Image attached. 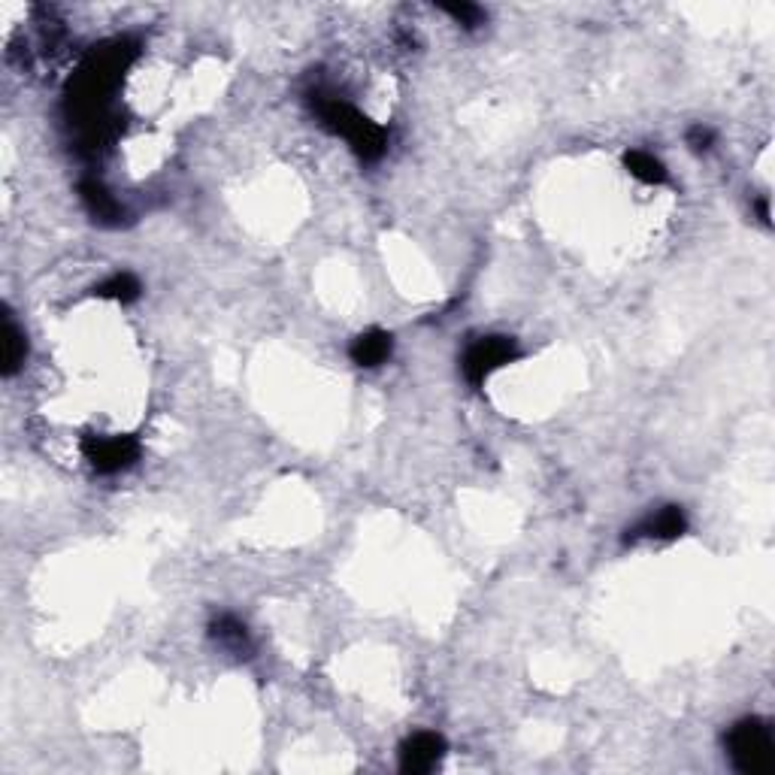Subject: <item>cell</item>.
I'll use <instances>...</instances> for the list:
<instances>
[{"mask_svg":"<svg viewBox=\"0 0 775 775\" xmlns=\"http://www.w3.org/2000/svg\"><path fill=\"white\" fill-rule=\"evenodd\" d=\"M515 358H518L515 340H509V337H485V340H479V343H473L467 349L461 367H464V376H467L470 385H482L494 370L506 367Z\"/></svg>","mask_w":775,"mask_h":775,"instance_id":"3","label":"cell"},{"mask_svg":"<svg viewBox=\"0 0 775 775\" xmlns=\"http://www.w3.org/2000/svg\"><path fill=\"white\" fill-rule=\"evenodd\" d=\"M688 143H691V149H709L712 143H715V134H712V128H703V125H697V128H691L688 131Z\"/></svg>","mask_w":775,"mask_h":775,"instance_id":"14","label":"cell"},{"mask_svg":"<svg viewBox=\"0 0 775 775\" xmlns=\"http://www.w3.org/2000/svg\"><path fill=\"white\" fill-rule=\"evenodd\" d=\"M97 294H100V297L122 300V303H131V300L140 297V282H137V276H131V273H116L113 279H106L103 285H97Z\"/></svg>","mask_w":775,"mask_h":775,"instance_id":"12","label":"cell"},{"mask_svg":"<svg viewBox=\"0 0 775 775\" xmlns=\"http://www.w3.org/2000/svg\"><path fill=\"white\" fill-rule=\"evenodd\" d=\"M727 754L745 775H763L775 763V742L760 718H742L727 733Z\"/></svg>","mask_w":775,"mask_h":775,"instance_id":"2","label":"cell"},{"mask_svg":"<svg viewBox=\"0 0 775 775\" xmlns=\"http://www.w3.org/2000/svg\"><path fill=\"white\" fill-rule=\"evenodd\" d=\"M442 10H446L455 22H461L464 28H479L482 19H485L482 7H476V4H446Z\"/></svg>","mask_w":775,"mask_h":775,"instance_id":"13","label":"cell"},{"mask_svg":"<svg viewBox=\"0 0 775 775\" xmlns=\"http://www.w3.org/2000/svg\"><path fill=\"white\" fill-rule=\"evenodd\" d=\"M137 455H140V446L131 436H91L85 442V458L97 473H119L131 467Z\"/></svg>","mask_w":775,"mask_h":775,"instance_id":"4","label":"cell"},{"mask_svg":"<svg viewBox=\"0 0 775 775\" xmlns=\"http://www.w3.org/2000/svg\"><path fill=\"white\" fill-rule=\"evenodd\" d=\"M25 355H28L25 334L16 327L13 315L7 312L4 315V376H13L25 364Z\"/></svg>","mask_w":775,"mask_h":775,"instance_id":"10","label":"cell"},{"mask_svg":"<svg viewBox=\"0 0 775 775\" xmlns=\"http://www.w3.org/2000/svg\"><path fill=\"white\" fill-rule=\"evenodd\" d=\"M688 530V518L679 506H663L654 515H648L633 536H651V539H676Z\"/></svg>","mask_w":775,"mask_h":775,"instance_id":"7","label":"cell"},{"mask_svg":"<svg viewBox=\"0 0 775 775\" xmlns=\"http://www.w3.org/2000/svg\"><path fill=\"white\" fill-rule=\"evenodd\" d=\"M391 346H394V343H391V334H385V330L373 327V330H367V334H361V337L352 343L349 355H352V361H355L358 367H379L382 361H388Z\"/></svg>","mask_w":775,"mask_h":775,"instance_id":"8","label":"cell"},{"mask_svg":"<svg viewBox=\"0 0 775 775\" xmlns=\"http://www.w3.org/2000/svg\"><path fill=\"white\" fill-rule=\"evenodd\" d=\"M442 754H446V739L439 733H430V730L412 733L400 748V769L409 775H424L442 760Z\"/></svg>","mask_w":775,"mask_h":775,"instance_id":"5","label":"cell"},{"mask_svg":"<svg viewBox=\"0 0 775 775\" xmlns=\"http://www.w3.org/2000/svg\"><path fill=\"white\" fill-rule=\"evenodd\" d=\"M624 164H627V170H630L636 179H642V182H648V185L667 182V167H663V164H660L654 155H648V152L633 149V152L624 155Z\"/></svg>","mask_w":775,"mask_h":775,"instance_id":"11","label":"cell"},{"mask_svg":"<svg viewBox=\"0 0 775 775\" xmlns=\"http://www.w3.org/2000/svg\"><path fill=\"white\" fill-rule=\"evenodd\" d=\"M312 109L318 113V119H321L324 128H330L334 134H340L343 140H349V146L358 152V158H364V161L382 158V152H385V146H388L385 131H382L376 122H370L367 116H361L352 103L315 91V94H312Z\"/></svg>","mask_w":775,"mask_h":775,"instance_id":"1","label":"cell"},{"mask_svg":"<svg viewBox=\"0 0 775 775\" xmlns=\"http://www.w3.org/2000/svg\"><path fill=\"white\" fill-rule=\"evenodd\" d=\"M209 633H212V639H215L218 645H225V648H228V651H234V654L249 651V633H246V624H240L234 615H221V618H215V621H212V627H209Z\"/></svg>","mask_w":775,"mask_h":775,"instance_id":"9","label":"cell"},{"mask_svg":"<svg viewBox=\"0 0 775 775\" xmlns=\"http://www.w3.org/2000/svg\"><path fill=\"white\" fill-rule=\"evenodd\" d=\"M79 197H82L85 209L91 212V218L100 221V225H116V221L122 218V206L97 179H82L79 182Z\"/></svg>","mask_w":775,"mask_h":775,"instance_id":"6","label":"cell"}]
</instances>
